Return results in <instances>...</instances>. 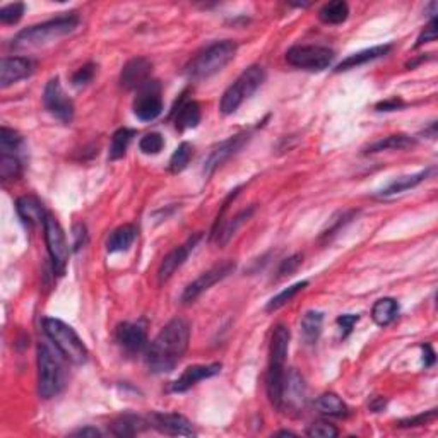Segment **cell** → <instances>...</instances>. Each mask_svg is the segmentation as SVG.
Instances as JSON below:
<instances>
[{
	"instance_id": "6da1fadb",
	"label": "cell",
	"mask_w": 438,
	"mask_h": 438,
	"mask_svg": "<svg viewBox=\"0 0 438 438\" xmlns=\"http://www.w3.org/2000/svg\"><path fill=\"white\" fill-rule=\"evenodd\" d=\"M190 341V325L182 317L172 319L154 337L146 351V363L153 374H168L184 358Z\"/></svg>"
},
{
	"instance_id": "7a4b0ae2",
	"label": "cell",
	"mask_w": 438,
	"mask_h": 438,
	"mask_svg": "<svg viewBox=\"0 0 438 438\" xmlns=\"http://www.w3.org/2000/svg\"><path fill=\"white\" fill-rule=\"evenodd\" d=\"M289 346V329L286 325H276L271 339V351H269V368H267L266 389L267 397L271 404L276 406L278 409L282 408V390H285L286 374H285V362L288 355Z\"/></svg>"
},
{
	"instance_id": "3957f363",
	"label": "cell",
	"mask_w": 438,
	"mask_h": 438,
	"mask_svg": "<svg viewBox=\"0 0 438 438\" xmlns=\"http://www.w3.org/2000/svg\"><path fill=\"white\" fill-rule=\"evenodd\" d=\"M77 25H79V15L76 13L59 15V18L52 19V21L31 26V28L22 29L21 33L15 34L13 40V48H36V46L50 43V41L57 40V38L72 33L77 28Z\"/></svg>"
},
{
	"instance_id": "277c9868",
	"label": "cell",
	"mask_w": 438,
	"mask_h": 438,
	"mask_svg": "<svg viewBox=\"0 0 438 438\" xmlns=\"http://www.w3.org/2000/svg\"><path fill=\"white\" fill-rule=\"evenodd\" d=\"M236 48L238 46L235 41L230 40L216 41V43L209 45L187 65V76L193 81L207 79V77L214 76L235 59Z\"/></svg>"
},
{
	"instance_id": "5b68a950",
	"label": "cell",
	"mask_w": 438,
	"mask_h": 438,
	"mask_svg": "<svg viewBox=\"0 0 438 438\" xmlns=\"http://www.w3.org/2000/svg\"><path fill=\"white\" fill-rule=\"evenodd\" d=\"M43 331L65 360H69L74 365H84L88 362L89 351L86 344L71 325L59 319L46 317L43 319Z\"/></svg>"
},
{
	"instance_id": "8992f818",
	"label": "cell",
	"mask_w": 438,
	"mask_h": 438,
	"mask_svg": "<svg viewBox=\"0 0 438 438\" xmlns=\"http://www.w3.org/2000/svg\"><path fill=\"white\" fill-rule=\"evenodd\" d=\"M65 387V371L60 358L46 344L38 346V392L52 399Z\"/></svg>"
},
{
	"instance_id": "52a82bcc",
	"label": "cell",
	"mask_w": 438,
	"mask_h": 438,
	"mask_svg": "<svg viewBox=\"0 0 438 438\" xmlns=\"http://www.w3.org/2000/svg\"><path fill=\"white\" fill-rule=\"evenodd\" d=\"M264 81H266V71H264V67H261V65H252L245 72H242V76L224 91L219 103L221 114H235L240 104L245 102V100H249L262 86Z\"/></svg>"
},
{
	"instance_id": "ba28073f",
	"label": "cell",
	"mask_w": 438,
	"mask_h": 438,
	"mask_svg": "<svg viewBox=\"0 0 438 438\" xmlns=\"http://www.w3.org/2000/svg\"><path fill=\"white\" fill-rule=\"evenodd\" d=\"M286 60L293 67L320 72L334 60V50L320 45H294L286 52Z\"/></svg>"
},
{
	"instance_id": "9c48e42d",
	"label": "cell",
	"mask_w": 438,
	"mask_h": 438,
	"mask_svg": "<svg viewBox=\"0 0 438 438\" xmlns=\"http://www.w3.org/2000/svg\"><path fill=\"white\" fill-rule=\"evenodd\" d=\"M43 231L46 249H48L50 259L53 262V271L62 276L65 273L69 261V245L67 240H65L64 230H62L59 221L53 218L52 214H46L43 221Z\"/></svg>"
},
{
	"instance_id": "30bf717a",
	"label": "cell",
	"mask_w": 438,
	"mask_h": 438,
	"mask_svg": "<svg viewBox=\"0 0 438 438\" xmlns=\"http://www.w3.org/2000/svg\"><path fill=\"white\" fill-rule=\"evenodd\" d=\"M161 111V86L158 81H149L137 89V96L134 100V115L142 122H151L160 117Z\"/></svg>"
},
{
	"instance_id": "8fae6325",
	"label": "cell",
	"mask_w": 438,
	"mask_h": 438,
	"mask_svg": "<svg viewBox=\"0 0 438 438\" xmlns=\"http://www.w3.org/2000/svg\"><path fill=\"white\" fill-rule=\"evenodd\" d=\"M43 103L48 114H52L62 123H71L74 118V102L65 95L59 77H53L46 83Z\"/></svg>"
},
{
	"instance_id": "7c38bea8",
	"label": "cell",
	"mask_w": 438,
	"mask_h": 438,
	"mask_svg": "<svg viewBox=\"0 0 438 438\" xmlns=\"http://www.w3.org/2000/svg\"><path fill=\"white\" fill-rule=\"evenodd\" d=\"M235 267L236 266L233 261L216 264L214 267H211V269H207L205 273L200 274L196 281L190 282L187 288L184 289L182 301H184V303H192V301H196L197 298H199L204 292H207L211 286H214L216 282L223 281L224 278L230 276V274L235 271Z\"/></svg>"
},
{
	"instance_id": "4fadbf2b",
	"label": "cell",
	"mask_w": 438,
	"mask_h": 438,
	"mask_svg": "<svg viewBox=\"0 0 438 438\" xmlns=\"http://www.w3.org/2000/svg\"><path fill=\"white\" fill-rule=\"evenodd\" d=\"M249 139H250L249 132H240V134L231 135L226 141L219 142V144L212 147L211 153H209V156L205 158L204 161V175L211 177L223 163H226L231 156H235V154L249 142Z\"/></svg>"
},
{
	"instance_id": "5bb4252c",
	"label": "cell",
	"mask_w": 438,
	"mask_h": 438,
	"mask_svg": "<svg viewBox=\"0 0 438 438\" xmlns=\"http://www.w3.org/2000/svg\"><path fill=\"white\" fill-rule=\"evenodd\" d=\"M115 339L118 346L129 355H139L147 346V332L146 327L141 324H132V322H122L115 331Z\"/></svg>"
},
{
	"instance_id": "9a60e30c",
	"label": "cell",
	"mask_w": 438,
	"mask_h": 438,
	"mask_svg": "<svg viewBox=\"0 0 438 438\" xmlns=\"http://www.w3.org/2000/svg\"><path fill=\"white\" fill-rule=\"evenodd\" d=\"M151 426L160 433L172 437H196V430L185 416L177 413H154Z\"/></svg>"
},
{
	"instance_id": "2e32d148",
	"label": "cell",
	"mask_w": 438,
	"mask_h": 438,
	"mask_svg": "<svg viewBox=\"0 0 438 438\" xmlns=\"http://www.w3.org/2000/svg\"><path fill=\"white\" fill-rule=\"evenodd\" d=\"M200 238H203V235H200V233L190 236V238L184 243V245H180V247H177V249H173L168 255H166L165 259H163V262H161V266H160V271H158V279H160L161 285H163V282L168 281V279L172 278L173 274H175L182 266H184L185 261H187V259H189L190 252L196 249V245H197V243H199Z\"/></svg>"
},
{
	"instance_id": "e0dca14e",
	"label": "cell",
	"mask_w": 438,
	"mask_h": 438,
	"mask_svg": "<svg viewBox=\"0 0 438 438\" xmlns=\"http://www.w3.org/2000/svg\"><path fill=\"white\" fill-rule=\"evenodd\" d=\"M151 72H153V64L146 57L132 59L123 65L122 74H120V86L125 89L142 88L151 81Z\"/></svg>"
},
{
	"instance_id": "ac0fdd59",
	"label": "cell",
	"mask_w": 438,
	"mask_h": 438,
	"mask_svg": "<svg viewBox=\"0 0 438 438\" xmlns=\"http://www.w3.org/2000/svg\"><path fill=\"white\" fill-rule=\"evenodd\" d=\"M33 60L26 57H6L0 62V86L9 88L18 81L26 79L33 74Z\"/></svg>"
},
{
	"instance_id": "d6986e66",
	"label": "cell",
	"mask_w": 438,
	"mask_h": 438,
	"mask_svg": "<svg viewBox=\"0 0 438 438\" xmlns=\"http://www.w3.org/2000/svg\"><path fill=\"white\" fill-rule=\"evenodd\" d=\"M221 363H209V365H192L185 368L184 374L178 377L175 382L172 383L173 392H185V390L192 389L197 382L205 378L216 377L221 371Z\"/></svg>"
},
{
	"instance_id": "ffe728a7",
	"label": "cell",
	"mask_w": 438,
	"mask_h": 438,
	"mask_svg": "<svg viewBox=\"0 0 438 438\" xmlns=\"http://www.w3.org/2000/svg\"><path fill=\"white\" fill-rule=\"evenodd\" d=\"M173 122H175L177 130L184 132L189 129H196L200 122V107L197 102L185 100V95H182L178 108H175L172 114Z\"/></svg>"
},
{
	"instance_id": "44dd1931",
	"label": "cell",
	"mask_w": 438,
	"mask_h": 438,
	"mask_svg": "<svg viewBox=\"0 0 438 438\" xmlns=\"http://www.w3.org/2000/svg\"><path fill=\"white\" fill-rule=\"evenodd\" d=\"M305 401H307V387H305L303 378H301L296 371H292L289 377H286L285 382L282 406L288 404L289 408L300 409L305 406Z\"/></svg>"
},
{
	"instance_id": "7402d4cb",
	"label": "cell",
	"mask_w": 438,
	"mask_h": 438,
	"mask_svg": "<svg viewBox=\"0 0 438 438\" xmlns=\"http://www.w3.org/2000/svg\"><path fill=\"white\" fill-rule=\"evenodd\" d=\"M15 211H18L19 218L26 226H34L38 223H43L46 218V212L43 204L33 196L19 197L15 203Z\"/></svg>"
},
{
	"instance_id": "603a6c76",
	"label": "cell",
	"mask_w": 438,
	"mask_h": 438,
	"mask_svg": "<svg viewBox=\"0 0 438 438\" xmlns=\"http://www.w3.org/2000/svg\"><path fill=\"white\" fill-rule=\"evenodd\" d=\"M392 50V45H380V46H374V48H367L362 50L358 53H353V55L348 57L341 62L339 65L336 67V72H343V71H350V69H356L360 65L368 64L371 60H377L380 57H385L387 53Z\"/></svg>"
},
{
	"instance_id": "cb8c5ba5",
	"label": "cell",
	"mask_w": 438,
	"mask_h": 438,
	"mask_svg": "<svg viewBox=\"0 0 438 438\" xmlns=\"http://www.w3.org/2000/svg\"><path fill=\"white\" fill-rule=\"evenodd\" d=\"M399 313V305L394 298H382L371 308V319L380 327H385V325H390L392 322L397 319Z\"/></svg>"
},
{
	"instance_id": "d4e9b609",
	"label": "cell",
	"mask_w": 438,
	"mask_h": 438,
	"mask_svg": "<svg viewBox=\"0 0 438 438\" xmlns=\"http://www.w3.org/2000/svg\"><path fill=\"white\" fill-rule=\"evenodd\" d=\"M432 172H433V168H430V170H425V172L416 173V175H408V177L397 178V180H394L392 184L387 185V187L383 189L382 192L378 193V196L380 197H392V196H397V193L406 192V190H409V189H414L416 185H420L421 182L426 180Z\"/></svg>"
},
{
	"instance_id": "484cf974",
	"label": "cell",
	"mask_w": 438,
	"mask_h": 438,
	"mask_svg": "<svg viewBox=\"0 0 438 438\" xmlns=\"http://www.w3.org/2000/svg\"><path fill=\"white\" fill-rule=\"evenodd\" d=\"M135 236H137V230L132 224H123V226L117 228L107 240V250L108 252H123L134 243Z\"/></svg>"
},
{
	"instance_id": "4316f807",
	"label": "cell",
	"mask_w": 438,
	"mask_h": 438,
	"mask_svg": "<svg viewBox=\"0 0 438 438\" xmlns=\"http://www.w3.org/2000/svg\"><path fill=\"white\" fill-rule=\"evenodd\" d=\"M315 408L319 409V413L325 414V416H334V418L348 416V406L344 404L343 399L334 392L322 394L320 397L315 401Z\"/></svg>"
},
{
	"instance_id": "83f0119b",
	"label": "cell",
	"mask_w": 438,
	"mask_h": 438,
	"mask_svg": "<svg viewBox=\"0 0 438 438\" xmlns=\"http://www.w3.org/2000/svg\"><path fill=\"white\" fill-rule=\"evenodd\" d=\"M322 322H324V315L322 312H315V310H310L301 319V337L307 344H315L319 341L320 332H322Z\"/></svg>"
},
{
	"instance_id": "f1b7e54d",
	"label": "cell",
	"mask_w": 438,
	"mask_h": 438,
	"mask_svg": "<svg viewBox=\"0 0 438 438\" xmlns=\"http://www.w3.org/2000/svg\"><path fill=\"white\" fill-rule=\"evenodd\" d=\"M146 421L135 414H123L111 425V432L117 437H134L146 428Z\"/></svg>"
},
{
	"instance_id": "f546056e",
	"label": "cell",
	"mask_w": 438,
	"mask_h": 438,
	"mask_svg": "<svg viewBox=\"0 0 438 438\" xmlns=\"http://www.w3.org/2000/svg\"><path fill=\"white\" fill-rule=\"evenodd\" d=\"M416 144L413 137L404 134H395V135H387V137L380 139V141L374 142L367 147V153H380V151H389V149H408Z\"/></svg>"
},
{
	"instance_id": "4dcf8cb0",
	"label": "cell",
	"mask_w": 438,
	"mask_h": 438,
	"mask_svg": "<svg viewBox=\"0 0 438 438\" xmlns=\"http://www.w3.org/2000/svg\"><path fill=\"white\" fill-rule=\"evenodd\" d=\"M348 15H350V6L343 0L325 4L319 13L320 21L325 25H341V22L346 21Z\"/></svg>"
},
{
	"instance_id": "1f68e13d",
	"label": "cell",
	"mask_w": 438,
	"mask_h": 438,
	"mask_svg": "<svg viewBox=\"0 0 438 438\" xmlns=\"http://www.w3.org/2000/svg\"><path fill=\"white\" fill-rule=\"evenodd\" d=\"M135 135V130L132 129H118L117 132L114 134V137H111V144H110V160L115 161V160H120V158L125 156L127 153V147H129L130 141L134 139Z\"/></svg>"
},
{
	"instance_id": "d6a6232c",
	"label": "cell",
	"mask_w": 438,
	"mask_h": 438,
	"mask_svg": "<svg viewBox=\"0 0 438 438\" xmlns=\"http://www.w3.org/2000/svg\"><path fill=\"white\" fill-rule=\"evenodd\" d=\"M193 154V147L189 144V142H182L180 146L177 147L175 153L170 158V172L172 173H180L184 172L189 166L190 160H192Z\"/></svg>"
},
{
	"instance_id": "836d02e7",
	"label": "cell",
	"mask_w": 438,
	"mask_h": 438,
	"mask_svg": "<svg viewBox=\"0 0 438 438\" xmlns=\"http://www.w3.org/2000/svg\"><path fill=\"white\" fill-rule=\"evenodd\" d=\"M21 160L18 158L15 153H4L2 151V156H0V177L4 180H13V178H18L21 175Z\"/></svg>"
},
{
	"instance_id": "e575fe53",
	"label": "cell",
	"mask_w": 438,
	"mask_h": 438,
	"mask_svg": "<svg viewBox=\"0 0 438 438\" xmlns=\"http://www.w3.org/2000/svg\"><path fill=\"white\" fill-rule=\"evenodd\" d=\"M21 146H22L21 134H18L15 130L7 129V127H2V130H0V151L18 154L19 147Z\"/></svg>"
},
{
	"instance_id": "d590c367",
	"label": "cell",
	"mask_w": 438,
	"mask_h": 438,
	"mask_svg": "<svg viewBox=\"0 0 438 438\" xmlns=\"http://www.w3.org/2000/svg\"><path fill=\"white\" fill-rule=\"evenodd\" d=\"M305 286H308V281L296 282V285H293V286H289V288H286L285 292L279 293L278 296H274L273 300H271L269 303H267V312H273V310L281 308L282 305H286L289 300H292L294 294H296L298 292H301V289H303Z\"/></svg>"
},
{
	"instance_id": "8d00e7d4",
	"label": "cell",
	"mask_w": 438,
	"mask_h": 438,
	"mask_svg": "<svg viewBox=\"0 0 438 438\" xmlns=\"http://www.w3.org/2000/svg\"><path fill=\"white\" fill-rule=\"evenodd\" d=\"M139 147H141V151L144 154H158L161 153V149L165 147V139H163V135L158 134V132H149V134H146L144 137L141 139Z\"/></svg>"
},
{
	"instance_id": "74e56055",
	"label": "cell",
	"mask_w": 438,
	"mask_h": 438,
	"mask_svg": "<svg viewBox=\"0 0 438 438\" xmlns=\"http://www.w3.org/2000/svg\"><path fill=\"white\" fill-rule=\"evenodd\" d=\"M22 14H25V4H9V6H4L0 9V21L4 25H14V22H18L22 18Z\"/></svg>"
},
{
	"instance_id": "f35d334b",
	"label": "cell",
	"mask_w": 438,
	"mask_h": 438,
	"mask_svg": "<svg viewBox=\"0 0 438 438\" xmlns=\"http://www.w3.org/2000/svg\"><path fill=\"white\" fill-rule=\"evenodd\" d=\"M307 435L312 438H336L337 428L334 425L329 423V421H315L313 425H310Z\"/></svg>"
},
{
	"instance_id": "ab89813d",
	"label": "cell",
	"mask_w": 438,
	"mask_h": 438,
	"mask_svg": "<svg viewBox=\"0 0 438 438\" xmlns=\"http://www.w3.org/2000/svg\"><path fill=\"white\" fill-rule=\"evenodd\" d=\"M95 64H86L81 69H77L72 76V84L74 86H86L88 83H91L93 77H95Z\"/></svg>"
},
{
	"instance_id": "60d3db41",
	"label": "cell",
	"mask_w": 438,
	"mask_h": 438,
	"mask_svg": "<svg viewBox=\"0 0 438 438\" xmlns=\"http://www.w3.org/2000/svg\"><path fill=\"white\" fill-rule=\"evenodd\" d=\"M300 264H301V255L300 254H296V255H293V257L282 261V264L279 266V269H278V279L292 276L294 271L300 267Z\"/></svg>"
},
{
	"instance_id": "b9f144b4",
	"label": "cell",
	"mask_w": 438,
	"mask_h": 438,
	"mask_svg": "<svg viewBox=\"0 0 438 438\" xmlns=\"http://www.w3.org/2000/svg\"><path fill=\"white\" fill-rule=\"evenodd\" d=\"M437 18H433L432 21H430V25L426 26V28L421 31V34L420 36H418V41H416V48H420L421 45H425V43H432V41H435L437 40Z\"/></svg>"
},
{
	"instance_id": "7bdbcfd3",
	"label": "cell",
	"mask_w": 438,
	"mask_h": 438,
	"mask_svg": "<svg viewBox=\"0 0 438 438\" xmlns=\"http://www.w3.org/2000/svg\"><path fill=\"white\" fill-rule=\"evenodd\" d=\"M360 320L358 315H353V313H346V315H341L337 319V325H339V331H341V337H348L351 334L353 327H355L356 322Z\"/></svg>"
},
{
	"instance_id": "ee69618b",
	"label": "cell",
	"mask_w": 438,
	"mask_h": 438,
	"mask_svg": "<svg viewBox=\"0 0 438 438\" xmlns=\"http://www.w3.org/2000/svg\"><path fill=\"white\" fill-rule=\"evenodd\" d=\"M435 409L428 411L426 414H420V416H414V418H408V420H402L399 421L397 426H401V428H411V426H423L428 423L430 420H433L435 418Z\"/></svg>"
},
{
	"instance_id": "f6af8a7d",
	"label": "cell",
	"mask_w": 438,
	"mask_h": 438,
	"mask_svg": "<svg viewBox=\"0 0 438 438\" xmlns=\"http://www.w3.org/2000/svg\"><path fill=\"white\" fill-rule=\"evenodd\" d=\"M88 242V233L84 224H76L74 226V249H81L83 245H86Z\"/></svg>"
},
{
	"instance_id": "bcb514c9",
	"label": "cell",
	"mask_w": 438,
	"mask_h": 438,
	"mask_svg": "<svg viewBox=\"0 0 438 438\" xmlns=\"http://www.w3.org/2000/svg\"><path fill=\"white\" fill-rule=\"evenodd\" d=\"M404 107V102H402L401 98H390V100H385V102H380L377 104V110L378 111H394V110H399V108Z\"/></svg>"
},
{
	"instance_id": "7dc6e473",
	"label": "cell",
	"mask_w": 438,
	"mask_h": 438,
	"mask_svg": "<svg viewBox=\"0 0 438 438\" xmlns=\"http://www.w3.org/2000/svg\"><path fill=\"white\" fill-rule=\"evenodd\" d=\"M421 350H423L425 367H432L433 363H435V351L432 350V346H430V344H425V346H421Z\"/></svg>"
},
{
	"instance_id": "c3c4849f",
	"label": "cell",
	"mask_w": 438,
	"mask_h": 438,
	"mask_svg": "<svg viewBox=\"0 0 438 438\" xmlns=\"http://www.w3.org/2000/svg\"><path fill=\"white\" fill-rule=\"evenodd\" d=\"M74 435H76V437L98 438V437H102V433H100L96 428H91V426H88V428H81V430H77V432H74Z\"/></svg>"
},
{
	"instance_id": "681fc988",
	"label": "cell",
	"mask_w": 438,
	"mask_h": 438,
	"mask_svg": "<svg viewBox=\"0 0 438 438\" xmlns=\"http://www.w3.org/2000/svg\"><path fill=\"white\" fill-rule=\"evenodd\" d=\"M385 406H387V399L380 397V395L371 399V402H370V409L374 411V413H380V411H383Z\"/></svg>"
}]
</instances>
